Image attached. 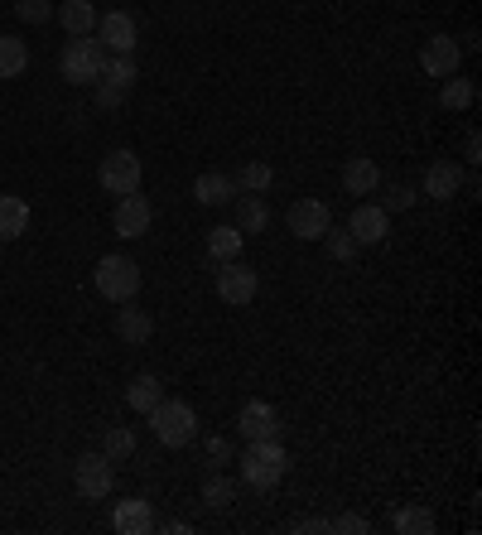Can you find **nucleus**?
I'll return each instance as SVG.
<instances>
[{
    "mask_svg": "<svg viewBox=\"0 0 482 535\" xmlns=\"http://www.w3.org/2000/svg\"><path fill=\"white\" fill-rule=\"evenodd\" d=\"M237 463H241V482L256 487V492H270L275 482L290 473V454H285L280 439H256V444H246V454H241Z\"/></svg>",
    "mask_w": 482,
    "mask_h": 535,
    "instance_id": "f257e3e1",
    "label": "nucleus"
},
{
    "mask_svg": "<svg viewBox=\"0 0 482 535\" xmlns=\"http://www.w3.org/2000/svg\"><path fill=\"white\" fill-rule=\"evenodd\" d=\"M150 429H155V439L164 449H184V444L198 439V410L184 401H160L150 410Z\"/></svg>",
    "mask_w": 482,
    "mask_h": 535,
    "instance_id": "f03ea898",
    "label": "nucleus"
},
{
    "mask_svg": "<svg viewBox=\"0 0 482 535\" xmlns=\"http://www.w3.org/2000/svg\"><path fill=\"white\" fill-rule=\"evenodd\" d=\"M102 68H107V49H102L97 39H87V34L68 39V49L58 54V73L73 82V87H87V82H97V78H102Z\"/></svg>",
    "mask_w": 482,
    "mask_h": 535,
    "instance_id": "7ed1b4c3",
    "label": "nucleus"
},
{
    "mask_svg": "<svg viewBox=\"0 0 482 535\" xmlns=\"http://www.w3.org/2000/svg\"><path fill=\"white\" fill-rule=\"evenodd\" d=\"M92 285L102 290L107 299H116V304H126V299L140 295V266H135L131 256H102L97 261V270H92Z\"/></svg>",
    "mask_w": 482,
    "mask_h": 535,
    "instance_id": "20e7f679",
    "label": "nucleus"
},
{
    "mask_svg": "<svg viewBox=\"0 0 482 535\" xmlns=\"http://www.w3.org/2000/svg\"><path fill=\"white\" fill-rule=\"evenodd\" d=\"M217 295L232 309H246L251 299L261 295V275L251 266H241V261H217Z\"/></svg>",
    "mask_w": 482,
    "mask_h": 535,
    "instance_id": "39448f33",
    "label": "nucleus"
},
{
    "mask_svg": "<svg viewBox=\"0 0 482 535\" xmlns=\"http://www.w3.org/2000/svg\"><path fill=\"white\" fill-rule=\"evenodd\" d=\"M73 482H78L82 497H92V502H102L111 487H116V468H111L107 454H82L73 463Z\"/></svg>",
    "mask_w": 482,
    "mask_h": 535,
    "instance_id": "423d86ee",
    "label": "nucleus"
},
{
    "mask_svg": "<svg viewBox=\"0 0 482 535\" xmlns=\"http://www.w3.org/2000/svg\"><path fill=\"white\" fill-rule=\"evenodd\" d=\"M150 222H155V208H150V198L135 188V193H126L121 203H116V213H111V227H116V237H145L150 232Z\"/></svg>",
    "mask_w": 482,
    "mask_h": 535,
    "instance_id": "0eeeda50",
    "label": "nucleus"
},
{
    "mask_svg": "<svg viewBox=\"0 0 482 535\" xmlns=\"http://www.w3.org/2000/svg\"><path fill=\"white\" fill-rule=\"evenodd\" d=\"M97 184L107 188V193H116V198L135 193L140 188V160H135L131 150H111L107 160H102V169H97Z\"/></svg>",
    "mask_w": 482,
    "mask_h": 535,
    "instance_id": "6e6552de",
    "label": "nucleus"
},
{
    "mask_svg": "<svg viewBox=\"0 0 482 535\" xmlns=\"http://www.w3.org/2000/svg\"><path fill=\"white\" fill-rule=\"evenodd\" d=\"M458 63H463V44H458L454 34H429L425 49H420V68H425L429 78H454Z\"/></svg>",
    "mask_w": 482,
    "mask_h": 535,
    "instance_id": "1a4fd4ad",
    "label": "nucleus"
},
{
    "mask_svg": "<svg viewBox=\"0 0 482 535\" xmlns=\"http://www.w3.org/2000/svg\"><path fill=\"white\" fill-rule=\"evenodd\" d=\"M237 429H241V439L246 444H256V439H280V410L270 401H246L237 410Z\"/></svg>",
    "mask_w": 482,
    "mask_h": 535,
    "instance_id": "9d476101",
    "label": "nucleus"
},
{
    "mask_svg": "<svg viewBox=\"0 0 482 535\" xmlns=\"http://www.w3.org/2000/svg\"><path fill=\"white\" fill-rule=\"evenodd\" d=\"M97 44L111 49V54H135V44H140V29H135V15L126 10H111V15H97Z\"/></svg>",
    "mask_w": 482,
    "mask_h": 535,
    "instance_id": "9b49d317",
    "label": "nucleus"
},
{
    "mask_svg": "<svg viewBox=\"0 0 482 535\" xmlns=\"http://www.w3.org/2000/svg\"><path fill=\"white\" fill-rule=\"evenodd\" d=\"M348 232L357 246H376V241H386V232H391V213H386L381 203H357L348 217Z\"/></svg>",
    "mask_w": 482,
    "mask_h": 535,
    "instance_id": "f8f14e48",
    "label": "nucleus"
},
{
    "mask_svg": "<svg viewBox=\"0 0 482 535\" xmlns=\"http://www.w3.org/2000/svg\"><path fill=\"white\" fill-rule=\"evenodd\" d=\"M328 227H333V213H328L323 198H299L295 208H290V232L299 241H319Z\"/></svg>",
    "mask_w": 482,
    "mask_h": 535,
    "instance_id": "ddd939ff",
    "label": "nucleus"
},
{
    "mask_svg": "<svg viewBox=\"0 0 482 535\" xmlns=\"http://www.w3.org/2000/svg\"><path fill=\"white\" fill-rule=\"evenodd\" d=\"M111 526H116V535L155 531V507H150L145 497H126V502H116V511H111Z\"/></svg>",
    "mask_w": 482,
    "mask_h": 535,
    "instance_id": "4468645a",
    "label": "nucleus"
},
{
    "mask_svg": "<svg viewBox=\"0 0 482 535\" xmlns=\"http://www.w3.org/2000/svg\"><path fill=\"white\" fill-rule=\"evenodd\" d=\"M116 338H121V343H131V348H145V343L155 338V319L126 299V309H116Z\"/></svg>",
    "mask_w": 482,
    "mask_h": 535,
    "instance_id": "2eb2a0df",
    "label": "nucleus"
},
{
    "mask_svg": "<svg viewBox=\"0 0 482 535\" xmlns=\"http://www.w3.org/2000/svg\"><path fill=\"white\" fill-rule=\"evenodd\" d=\"M458 188H463V169L454 160H434L425 169V193L429 198H439V203H449Z\"/></svg>",
    "mask_w": 482,
    "mask_h": 535,
    "instance_id": "dca6fc26",
    "label": "nucleus"
},
{
    "mask_svg": "<svg viewBox=\"0 0 482 535\" xmlns=\"http://www.w3.org/2000/svg\"><path fill=\"white\" fill-rule=\"evenodd\" d=\"M232 227H237L241 237H246V232H266V227H270L266 193H241V198H237V222H232Z\"/></svg>",
    "mask_w": 482,
    "mask_h": 535,
    "instance_id": "f3484780",
    "label": "nucleus"
},
{
    "mask_svg": "<svg viewBox=\"0 0 482 535\" xmlns=\"http://www.w3.org/2000/svg\"><path fill=\"white\" fill-rule=\"evenodd\" d=\"M193 198H198L203 208H222V203L237 198V179H227V174H198V179H193Z\"/></svg>",
    "mask_w": 482,
    "mask_h": 535,
    "instance_id": "a211bd4d",
    "label": "nucleus"
},
{
    "mask_svg": "<svg viewBox=\"0 0 482 535\" xmlns=\"http://www.w3.org/2000/svg\"><path fill=\"white\" fill-rule=\"evenodd\" d=\"M29 232V203L15 193H0V241H20Z\"/></svg>",
    "mask_w": 482,
    "mask_h": 535,
    "instance_id": "6ab92c4d",
    "label": "nucleus"
},
{
    "mask_svg": "<svg viewBox=\"0 0 482 535\" xmlns=\"http://www.w3.org/2000/svg\"><path fill=\"white\" fill-rule=\"evenodd\" d=\"M54 15H58V25L68 29L73 39H78V34H92V29H97V5H92V0H63Z\"/></svg>",
    "mask_w": 482,
    "mask_h": 535,
    "instance_id": "aec40b11",
    "label": "nucleus"
},
{
    "mask_svg": "<svg viewBox=\"0 0 482 535\" xmlns=\"http://www.w3.org/2000/svg\"><path fill=\"white\" fill-rule=\"evenodd\" d=\"M160 401H164V391H160V381H155L150 372L135 376L131 386H126V405H131L135 415H150V410H155Z\"/></svg>",
    "mask_w": 482,
    "mask_h": 535,
    "instance_id": "412c9836",
    "label": "nucleus"
},
{
    "mask_svg": "<svg viewBox=\"0 0 482 535\" xmlns=\"http://www.w3.org/2000/svg\"><path fill=\"white\" fill-rule=\"evenodd\" d=\"M478 102V87H473V78H444V87H439V107L444 111H468Z\"/></svg>",
    "mask_w": 482,
    "mask_h": 535,
    "instance_id": "4be33fe9",
    "label": "nucleus"
},
{
    "mask_svg": "<svg viewBox=\"0 0 482 535\" xmlns=\"http://www.w3.org/2000/svg\"><path fill=\"white\" fill-rule=\"evenodd\" d=\"M29 68V44L15 34H0V78H20Z\"/></svg>",
    "mask_w": 482,
    "mask_h": 535,
    "instance_id": "5701e85b",
    "label": "nucleus"
},
{
    "mask_svg": "<svg viewBox=\"0 0 482 535\" xmlns=\"http://www.w3.org/2000/svg\"><path fill=\"white\" fill-rule=\"evenodd\" d=\"M376 184H381L376 160H348L343 164V188H348V193H376Z\"/></svg>",
    "mask_w": 482,
    "mask_h": 535,
    "instance_id": "b1692460",
    "label": "nucleus"
},
{
    "mask_svg": "<svg viewBox=\"0 0 482 535\" xmlns=\"http://www.w3.org/2000/svg\"><path fill=\"white\" fill-rule=\"evenodd\" d=\"M391 531H401V535H434V531H439V521H434V511H425V507H401L396 516H391Z\"/></svg>",
    "mask_w": 482,
    "mask_h": 535,
    "instance_id": "393cba45",
    "label": "nucleus"
},
{
    "mask_svg": "<svg viewBox=\"0 0 482 535\" xmlns=\"http://www.w3.org/2000/svg\"><path fill=\"white\" fill-rule=\"evenodd\" d=\"M241 232L237 227H213V232H208V256H213V261H237L241 256Z\"/></svg>",
    "mask_w": 482,
    "mask_h": 535,
    "instance_id": "a878e982",
    "label": "nucleus"
},
{
    "mask_svg": "<svg viewBox=\"0 0 482 535\" xmlns=\"http://www.w3.org/2000/svg\"><path fill=\"white\" fill-rule=\"evenodd\" d=\"M135 78H140L135 58H131V54H116V58L107 63V68H102V78H97V82H107V87H121V92H131Z\"/></svg>",
    "mask_w": 482,
    "mask_h": 535,
    "instance_id": "bb28decb",
    "label": "nucleus"
},
{
    "mask_svg": "<svg viewBox=\"0 0 482 535\" xmlns=\"http://www.w3.org/2000/svg\"><path fill=\"white\" fill-rule=\"evenodd\" d=\"M237 184L246 188V193H266V188L275 184V169H270L266 160H246L237 174Z\"/></svg>",
    "mask_w": 482,
    "mask_h": 535,
    "instance_id": "cd10ccee",
    "label": "nucleus"
},
{
    "mask_svg": "<svg viewBox=\"0 0 482 535\" xmlns=\"http://www.w3.org/2000/svg\"><path fill=\"white\" fill-rule=\"evenodd\" d=\"M319 241H323V251H328L333 261H352V256L362 251V246L352 241V232H333V227H328V232H323Z\"/></svg>",
    "mask_w": 482,
    "mask_h": 535,
    "instance_id": "c85d7f7f",
    "label": "nucleus"
},
{
    "mask_svg": "<svg viewBox=\"0 0 482 535\" xmlns=\"http://www.w3.org/2000/svg\"><path fill=\"white\" fill-rule=\"evenodd\" d=\"M232 497H237V487H232L227 478H217V473H213V478L203 482V502H208L213 511H227V507H232Z\"/></svg>",
    "mask_w": 482,
    "mask_h": 535,
    "instance_id": "c756f323",
    "label": "nucleus"
},
{
    "mask_svg": "<svg viewBox=\"0 0 482 535\" xmlns=\"http://www.w3.org/2000/svg\"><path fill=\"white\" fill-rule=\"evenodd\" d=\"M102 454H107L111 463L131 458L135 454V434H131V429H107V439H102Z\"/></svg>",
    "mask_w": 482,
    "mask_h": 535,
    "instance_id": "7c9ffc66",
    "label": "nucleus"
},
{
    "mask_svg": "<svg viewBox=\"0 0 482 535\" xmlns=\"http://www.w3.org/2000/svg\"><path fill=\"white\" fill-rule=\"evenodd\" d=\"M15 15L25 25H44V20H54V5L49 0H15Z\"/></svg>",
    "mask_w": 482,
    "mask_h": 535,
    "instance_id": "2f4dec72",
    "label": "nucleus"
},
{
    "mask_svg": "<svg viewBox=\"0 0 482 535\" xmlns=\"http://www.w3.org/2000/svg\"><path fill=\"white\" fill-rule=\"evenodd\" d=\"M328 531L367 535V531H372V521H367V516H357V511H343V516H333V521H328Z\"/></svg>",
    "mask_w": 482,
    "mask_h": 535,
    "instance_id": "473e14b6",
    "label": "nucleus"
},
{
    "mask_svg": "<svg viewBox=\"0 0 482 535\" xmlns=\"http://www.w3.org/2000/svg\"><path fill=\"white\" fill-rule=\"evenodd\" d=\"M410 203H415V188H405V184H396L386 198H381V208H386V213H401V208H410Z\"/></svg>",
    "mask_w": 482,
    "mask_h": 535,
    "instance_id": "72a5a7b5",
    "label": "nucleus"
},
{
    "mask_svg": "<svg viewBox=\"0 0 482 535\" xmlns=\"http://www.w3.org/2000/svg\"><path fill=\"white\" fill-rule=\"evenodd\" d=\"M203 449H208V463H217V468H222V463H232V444H227L222 434H213Z\"/></svg>",
    "mask_w": 482,
    "mask_h": 535,
    "instance_id": "f704fd0d",
    "label": "nucleus"
},
{
    "mask_svg": "<svg viewBox=\"0 0 482 535\" xmlns=\"http://www.w3.org/2000/svg\"><path fill=\"white\" fill-rule=\"evenodd\" d=\"M126 102V92L121 87H107V82H97V107L107 111V107H121Z\"/></svg>",
    "mask_w": 482,
    "mask_h": 535,
    "instance_id": "c9c22d12",
    "label": "nucleus"
},
{
    "mask_svg": "<svg viewBox=\"0 0 482 535\" xmlns=\"http://www.w3.org/2000/svg\"><path fill=\"white\" fill-rule=\"evenodd\" d=\"M463 160H468V164L482 160V135L478 131H468V140H463Z\"/></svg>",
    "mask_w": 482,
    "mask_h": 535,
    "instance_id": "e433bc0d",
    "label": "nucleus"
},
{
    "mask_svg": "<svg viewBox=\"0 0 482 535\" xmlns=\"http://www.w3.org/2000/svg\"><path fill=\"white\" fill-rule=\"evenodd\" d=\"M295 531H304V535H323V531H328V521L309 516V521H295Z\"/></svg>",
    "mask_w": 482,
    "mask_h": 535,
    "instance_id": "4c0bfd02",
    "label": "nucleus"
}]
</instances>
